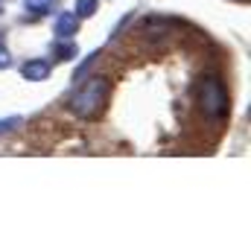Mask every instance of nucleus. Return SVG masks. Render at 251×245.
Listing matches in <instances>:
<instances>
[{"mask_svg": "<svg viewBox=\"0 0 251 245\" xmlns=\"http://www.w3.org/2000/svg\"><path fill=\"white\" fill-rule=\"evenodd\" d=\"M21 73H24V79H29V82H44V79L50 76V64L41 61V59H32L21 67Z\"/></svg>", "mask_w": 251, "mask_h": 245, "instance_id": "nucleus-3", "label": "nucleus"}, {"mask_svg": "<svg viewBox=\"0 0 251 245\" xmlns=\"http://www.w3.org/2000/svg\"><path fill=\"white\" fill-rule=\"evenodd\" d=\"M53 29H56L59 38H73L76 29H79V18H76L73 12H64V15L56 18V26H53Z\"/></svg>", "mask_w": 251, "mask_h": 245, "instance_id": "nucleus-4", "label": "nucleus"}, {"mask_svg": "<svg viewBox=\"0 0 251 245\" xmlns=\"http://www.w3.org/2000/svg\"><path fill=\"white\" fill-rule=\"evenodd\" d=\"M94 12H97V0H76V9H73L76 18H91Z\"/></svg>", "mask_w": 251, "mask_h": 245, "instance_id": "nucleus-6", "label": "nucleus"}, {"mask_svg": "<svg viewBox=\"0 0 251 245\" xmlns=\"http://www.w3.org/2000/svg\"><path fill=\"white\" fill-rule=\"evenodd\" d=\"M56 53H59V59H76V56H79V50H76V44H70V41H67V38H64V44H59V47H56Z\"/></svg>", "mask_w": 251, "mask_h": 245, "instance_id": "nucleus-7", "label": "nucleus"}, {"mask_svg": "<svg viewBox=\"0 0 251 245\" xmlns=\"http://www.w3.org/2000/svg\"><path fill=\"white\" fill-rule=\"evenodd\" d=\"M9 67H12V56L6 47H0V70H9Z\"/></svg>", "mask_w": 251, "mask_h": 245, "instance_id": "nucleus-9", "label": "nucleus"}, {"mask_svg": "<svg viewBox=\"0 0 251 245\" xmlns=\"http://www.w3.org/2000/svg\"><path fill=\"white\" fill-rule=\"evenodd\" d=\"M108 97V79L105 76H94L88 85H82V91H76V97L70 99V111L82 120H91L100 114L102 102Z\"/></svg>", "mask_w": 251, "mask_h": 245, "instance_id": "nucleus-1", "label": "nucleus"}, {"mask_svg": "<svg viewBox=\"0 0 251 245\" xmlns=\"http://www.w3.org/2000/svg\"><path fill=\"white\" fill-rule=\"evenodd\" d=\"M228 105H231V99H228V91H225L222 79L204 76L201 85H199V108H201V114L207 120H222L228 114Z\"/></svg>", "mask_w": 251, "mask_h": 245, "instance_id": "nucleus-2", "label": "nucleus"}, {"mask_svg": "<svg viewBox=\"0 0 251 245\" xmlns=\"http://www.w3.org/2000/svg\"><path fill=\"white\" fill-rule=\"evenodd\" d=\"M21 125V117H9V120H0V134H9Z\"/></svg>", "mask_w": 251, "mask_h": 245, "instance_id": "nucleus-8", "label": "nucleus"}, {"mask_svg": "<svg viewBox=\"0 0 251 245\" xmlns=\"http://www.w3.org/2000/svg\"><path fill=\"white\" fill-rule=\"evenodd\" d=\"M243 3H249V0H243Z\"/></svg>", "mask_w": 251, "mask_h": 245, "instance_id": "nucleus-10", "label": "nucleus"}, {"mask_svg": "<svg viewBox=\"0 0 251 245\" xmlns=\"http://www.w3.org/2000/svg\"><path fill=\"white\" fill-rule=\"evenodd\" d=\"M53 3H56V0H24L26 12H32V15H47V12L53 9Z\"/></svg>", "mask_w": 251, "mask_h": 245, "instance_id": "nucleus-5", "label": "nucleus"}]
</instances>
